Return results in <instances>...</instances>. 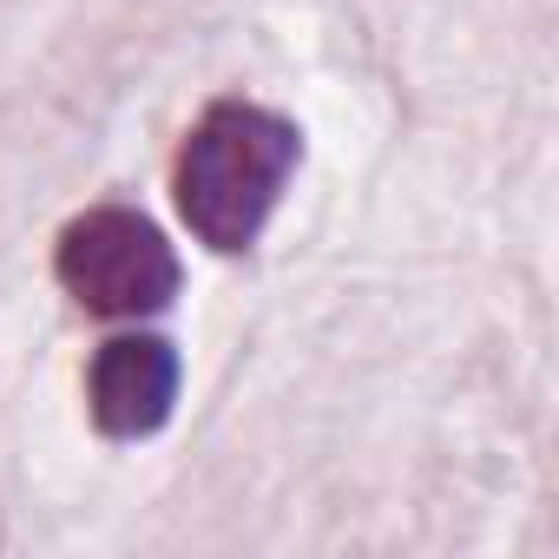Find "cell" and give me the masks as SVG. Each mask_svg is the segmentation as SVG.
I'll return each instance as SVG.
<instances>
[{"mask_svg":"<svg viewBox=\"0 0 559 559\" xmlns=\"http://www.w3.org/2000/svg\"><path fill=\"white\" fill-rule=\"evenodd\" d=\"M53 270L93 317H152L178 297V257H171L165 230L119 204L73 217L60 230Z\"/></svg>","mask_w":559,"mask_h":559,"instance_id":"cell-2","label":"cell"},{"mask_svg":"<svg viewBox=\"0 0 559 559\" xmlns=\"http://www.w3.org/2000/svg\"><path fill=\"white\" fill-rule=\"evenodd\" d=\"M297 126L276 119L263 106H211L185 152H178V171H171V191H178V211L185 224L198 230V243L211 250H250L263 217L276 211L290 171H297Z\"/></svg>","mask_w":559,"mask_h":559,"instance_id":"cell-1","label":"cell"},{"mask_svg":"<svg viewBox=\"0 0 559 559\" xmlns=\"http://www.w3.org/2000/svg\"><path fill=\"white\" fill-rule=\"evenodd\" d=\"M93 421L112 441H139L158 435L171 402H178V349L165 336H112L93 356Z\"/></svg>","mask_w":559,"mask_h":559,"instance_id":"cell-3","label":"cell"}]
</instances>
